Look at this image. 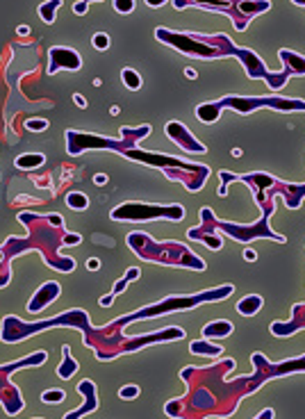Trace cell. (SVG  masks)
<instances>
[{
    "instance_id": "cell-1",
    "label": "cell",
    "mask_w": 305,
    "mask_h": 419,
    "mask_svg": "<svg viewBox=\"0 0 305 419\" xmlns=\"http://www.w3.org/2000/svg\"><path fill=\"white\" fill-rule=\"evenodd\" d=\"M121 135H124V139H121V142H114V139H107V137L77 133V130H66V151L71 155H77V153L87 151V148H112V151L121 153L124 157H128V160L151 164V167H164L167 178L182 180L189 191H198L203 187L205 178L210 176V169L203 167V164H189V162L176 160V157H171V155H164V153H144V151H139V148H135L139 139L151 135V126L121 128Z\"/></svg>"
},
{
    "instance_id": "cell-2",
    "label": "cell",
    "mask_w": 305,
    "mask_h": 419,
    "mask_svg": "<svg viewBox=\"0 0 305 419\" xmlns=\"http://www.w3.org/2000/svg\"><path fill=\"white\" fill-rule=\"evenodd\" d=\"M155 37H158V41L176 48L178 52H185L189 57H200V59H216V57H228V55L239 57L248 78H253V80L262 78L274 91L283 89L292 75L290 71H285V68L281 73H269L265 62L255 52L235 46L230 37H225V34H210V37H207V34H194V32L187 34V32H171L167 28H158L155 30Z\"/></svg>"
},
{
    "instance_id": "cell-3",
    "label": "cell",
    "mask_w": 305,
    "mask_h": 419,
    "mask_svg": "<svg viewBox=\"0 0 305 419\" xmlns=\"http://www.w3.org/2000/svg\"><path fill=\"white\" fill-rule=\"evenodd\" d=\"M124 328H119L114 321L105 328H91L89 333L84 335V344L94 348L96 360H112V358H119L121 353L128 351H137V348H144L148 344H160V342H176V339L185 337V330L178 326L171 328H162L158 333H148V335H139V337H126L121 333Z\"/></svg>"
},
{
    "instance_id": "cell-4",
    "label": "cell",
    "mask_w": 305,
    "mask_h": 419,
    "mask_svg": "<svg viewBox=\"0 0 305 419\" xmlns=\"http://www.w3.org/2000/svg\"><path fill=\"white\" fill-rule=\"evenodd\" d=\"M235 110V112H244V115H251L260 108H269V110H281V112H305V101L303 98H278V96H253V98H244V96H223L221 101L216 103H205L196 108V117L203 124H214L219 119L221 110Z\"/></svg>"
},
{
    "instance_id": "cell-5",
    "label": "cell",
    "mask_w": 305,
    "mask_h": 419,
    "mask_svg": "<svg viewBox=\"0 0 305 419\" xmlns=\"http://www.w3.org/2000/svg\"><path fill=\"white\" fill-rule=\"evenodd\" d=\"M128 247L142 260H153L173 267H189L196 269V272H203L205 269V262L178 242H153L144 233H133L128 235Z\"/></svg>"
},
{
    "instance_id": "cell-6",
    "label": "cell",
    "mask_w": 305,
    "mask_h": 419,
    "mask_svg": "<svg viewBox=\"0 0 305 419\" xmlns=\"http://www.w3.org/2000/svg\"><path fill=\"white\" fill-rule=\"evenodd\" d=\"M232 180H244L246 185H251L255 189V196L260 205H267L271 203L269 198L274 196H283L285 203L290 207H299L305 198V182L303 185H287V182H281L267 173H251V176H237V173H230V171H221V187H219V196L228 194V182Z\"/></svg>"
},
{
    "instance_id": "cell-7",
    "label": "cell",
    "mask_w": 305,
    "mask_h": 419,
    "mask_svg": "<svg viewBox=\"0 0 305 419\" xmlns=\"http://www.w3.org/2000/svg\"><path fill=\"white\" fill-rule=\"evenodd\" d=\"M55 326H66V328H80L82 335H87L91 330L89 324V314L84 310H68L64 314H57L53 319H46V321H39V324H23L19 317L14 314H7L3 319V342L7 344H16V342H23V339L32 337L34 333H41V330H48V328H55Z\"/></svg>"
},
{
    "instance_id": "cell-8",
    "label": "cell",
    "mask_w": 305,
    "mask_h": 419,
    "mask_svg": "<svg viewBox=\"0 0 305 419\" xmlns=\"http://www.w3.org/2000/svg\"><path fill=\"white\" fill-rule=\"evenodd\" d=\"M235 292L232 285H223V287H214V290H207V292H198V294H191V296H169V299L160 301L158 305H146V308L137 310L133 314H126V317L117 319L114 324L119 328H126L128 324L133 321H144V319H151V317H160V314H167V312H178V310H189V308H196L200 303H216L230 296Z\"/></svg>"
},
{
    "instance_id": "cell-9",
    "label": "cell",
    "mask_w": 305,
    "mask_h": 419,
    "mask_svg": "<svg viewBox=\"0 0 305 419\" xmlns=\"http://www.w3.org/2000/svg\"><path fill=\"white\" fill-rule=\"evenodd\" d=\"M189 5L203 7L207 12H219L225 14L232 21L235 30L244 32L248 28L251 19H255L258 14H265L271 10L269 0H173L176 10H185Z\"/></svg>"
},
{
    "instance_id": "cell-10",
    "label": "cell",
    "mask_w": 305,
    "mask_h": 419,
    "mask_svg": "<svg viewBox=\"0 0 305 419\" xmlns=\"http://www.w3.org/2000/svg\"><path fill=\"white\" fill-rule=\"evenodd\" d=\"M48 353L46 351H34L30 355L21 358V360L10 362V365H0V404L5 406L7 415H16L23 408V397L16 385H12V374L16 369H23V367H37L46 362Z\"/></svg>"
},
{
    "instance_id": "cell-11",
    "label": "cell",
    "mask_w": 305,
    "mask_h": 419,
    "mask_svg": "<svg viewBox=\"0 0 305 419\" xmlns=\"http://www.w3.org/2000/svg\"><path fill=\"white\" fill-rule=\"evenodd\" d=\"M114 221H148V219H171L182 221L185 210L182 205H151V203H124L110 212Z\"/></svg>"
},
{
    "instance_id": "cell-12",
    "label": "cell",
    "mask_w": 305,
    "mask_h": 419,
    "mask_svg": "<svg viewBox=\"0 0 305 419\" xmlns=\"http://www.w3.org/2000/svg\"><path fill=\"white\" fill-rule=\"evenodd\" d=\"M265 207V214H262V219H260L258 223H253V226H237V223H228V221H219L214 216L212 219V223H214V228L216 230H221V233H225V235H230L232 240H237V242H251V240H255V237H271V240H278V242H285V237L283 235H276L271 228H269V216H271V212H274V203H267V205H262Z\"/></svg>"
},
{
    "instance_id": "cell-13",
    "label": "cell",
    "mask_w": 305,
    "mask_h": 419,
    "mask_svg": "<svg viewBox=\"0 0 305 419\" xmlns=\"http://www.w3.org/2000/svg\"><path fill=\"white\" fill-rule=\"evenodd\" d=\"M48 59H50L48 75L57 73L59 68H64V71H80V68H82V57L71 48H59V46L50 48Z\"/></svg>"
},
{
    "instance_id": "cell-14",
    "label": "cell",
    "mask_w": 305,
    "mask_h": 419,
    "mask_svg": "<svg viewBox=\"0 0 305 419\" xmlns=\"http://www.w3.org/2000/svg\"><path fill=\"white\" fill-rule=\"evenodd\" d=\"M164 130H167V137L171 139V142L178 144L182 151H189V153H205L207 151V146L200 144L185 126L178 124V121H171V124H167V128H164Z\"/></svg>"
},
{
    "instance_id": "cell-15",
    "label": "cell",
    "mask_w": 305,
    "mask_h": 419,
    "mask_svg": "<svg viewBox=\"0 0 305 419\" xmlns=\"http://www.w3.org/2000/svg\"><path fill=\"white\" fill-rule=\"evenodd\" d=\"M200 219H203V223L198 226L196 230H189V237L191 240H200V242H205L207 247L210 249H221V237H216V228H214V223H212V219H214V214H212V210L210 207H203L200 210Z\"/></svg>"
},
{
    "instance_id": "cell-16",
    "label": "cell",
    "mask_w": 305,
    "mask_h": 419,
    "mask_svg": "<svg viewBox=\"0 0 305 419\" xmlns=\"http://www.w3.org/2000/svg\"><path fill=\"white\" fill-rule=\"evenodd\" d=\"M77 395H82V397H84V404H82L80 408L71 410V413H66L64 419H80V417L89 415V413H94L96 408H98V395H96V385H94V381L87 378V381H80V383H77Z\"/></svg>"
},
{
    "instance_id": "cell-17",
    "label": "cell",
    "mask_w": 305,
    "mask_h": 419,
    "mask_svg": "<svg viewBox=\"0 0 305 419\" xmlns=\"http://www.w3.org/2000/svg\"><path fill=\"white\" fill-rule=\"evenodd\" d=\"M59 292H62V287H59V283H55V281H48V283H43L37 292H34V296L30 299V303H28V312H41L46 305H50L53 303L57 296H59Z\"/></svg>"
},
{
    "instance_id": "cell-18",
    "label": "cell",
    "mask_w": 305,
    "mask_h": 419,
    "mask_svg": "<svg viewBox=\"0 0 305 419\" xmlns=\"http://www.w3.org/2000/svg\"><path fill=\"white\" fill-rule=\"evenodd\" d=\"M281 62L285 64V71H290L292 75H305V57L303 55H296L292 50H281L278 52Z\"/></svg>"
},
{
    "instance_id": "cell-19",
    "label": "cell",
    "mask_w": 305,
    "mask_h": 419,
    "mask_svg": "<svg viewBox=\"0 0 305 419\" xmlns=\"http://www.w3.org/2000/svg\"><path fill=\"white\" fill-rule=\"evenodd\" d=\"M232 330H235V326L230 321L221 319V321H212V324L203 326L200 335H203V339H223V337H228Z\"/></svg>"
},
{
    "instance_id": "cell-20",
    "label": "cell",
    "mask_w": 305,
    "mask_h": 419,
    "mask_svg": "<svg viewBox=\"0 0 305 419\" xmlns=\"http://www.w3.org/2000/svg\"><path fill=\"white\" fill-rule=\"evenodd\" d=\"M262 305H265L262 296L248 294V296H244V299L237 303V312L244 314V317H253V314H258L260 310H262Z\"/></svg>"
},
{
    "instance_id": "cell-21",
    "label": "cell",
    "mask_w": 305,
    "mask_h": 419,
    "mask_svg": "<svg viewBox=\"0 0 305 419\" xmlns=\"http://www.w3.org/2000/svg\"><path fill=\"white\" fill-rule=\"evenodd\" d=\"M62 353H64V358H62V362H59V367H57V376L64 378V381H68V378H71L73 374L77 372V362L73 360L71 346H68V344L62 346Z\"/></svg>"
},
{
    "instance_id": "cell-22",
    "label": "cell",
    "mask_w": 305,
    "mask_h": 419,
    "mask_svg": "<svg viewBox=\"0 0 305 419\" xmlns=\"http://www.w3.org/2000/svg\"><path fill=\"white\" fill-rule=\"evenodd\" d=\"M189 351L194 353V355H212V358H216V355H221L223 351H221V346L219 344H212L210 339H196V342H191L189 344Z\"/></svg>"
},
{
    "instance_id": "cell-23",
    "label": "cell",
    "mask_w": 305,
    "mask_h": 419,
    "mask_svg": "<svg viewBox=\"0 0 305 419\" xmlns=\"http://www.w3.org/2000/svg\"><path fill=\"white\" fill-rule=\"evenodd\" d=\"M59 7H62V0H46V3H41L39 5L41 21L48 23V25H53L55 19H57V10H59Z\"/></svg>"
},
{
    "instance_id": "cell-24",
    "label": "cell",
    "mask_w": 305,
    "mask_h": 419,
    "mask_svg": "<svg viewBox=\"0 0 305 419\" xmlns=\"http://www.w3.org/2000/svg\"><path fill=\"white\" fill-rule=\"evenodd\" d=\"M16 167L19 169H37L43 164V155L41 153H28V155H19L16 157Z\"/></svg>"
},
{
    "instance_id": "cell-25",
    "label": "cell",
    "mask_w": 305,
    "mask_h": 419,
    "mask_svg": "<svg viewBox=\"0 0 305 419\" xmlns=\"http://www.w3.org/2000/svg\"><path fill=\"white\" fill-rule=\"evenodd\" d=\"M66 205L75 210V212H82V210L89 207V198H87L82 191H68L66 194Z\"/></svg>"
},
{
    "instance_id": "cell-26",
    "label": "cell",
    "mask_w": 305,
    "mask_h": 419,
    "mask_svg": "<svg viewBox=\"0 0 305 419\" xmlns=\"http://www.w3.org/2000/svg\"><path fill=\"white\" fill-rule=\"evenodd\" d=\"M121 80H124L128 89H133V91L142 89V78H139L135 68H124V71H121Z\"/></svg>"
},
{
    "instance_id": "cell-27",
    "label": "cell",
    "mask_w": 305,
    "mask_h": 419,
    "mask_svg": "<svg viewBox=\"0 0 305 419\" xmlns=\"http://www.w3.org/2000/svg\"><path fill=\"white\" fill-rule=\"evenodd\" d=\"M139 274H142V272H139L137 267L128 269V272H126V276L121 278V281H119V283L114 285V290H112V294H114V296H119L121 292H126V290H128V285H130V281H137V278H139Z\"/></svg>"
},
{
    "instance_id": "cell-28",
    "label": "cell",
    "mask_w": 305,
    "mask_h": 419,
    "mask_svg": "<svg viewBox=\"0 0 305 419\" xmlns=\"http://www.w3.org/2000/svg\"><path fill=\"white\" fill-rule=\"evenodd\" d=\"M64 390H57V388H50V390H46L41 395V401L43 404H62L64 401Z\"/></svg>"
},
{
    "instance_id": "cell-29",
    "label": "cell",
    "mask_w": 305,
    "mask_h": 419,
    "mask_svg": "<svg viewBox=\"0 0 305 419\" xmlns=\"http://www.w3.org/2000/svg\"><path fill=\"white\" fill-rule=\"evenodd\" d=\"M46 128H48V121L46 119L34 117V119L25 121V130H32V133H41V130H46Z\"/></svg>"
},
{
    "instance_id": "cell-30",
    "label": "cell",
    "mask_w": 305,
    "mask_h": 419,
    "mask_svg": "<svg viewBox=\"0 0 305 419\" xmlns=\"http://www.w3.org/2000/svg\"><path fill=\"white\" fill-rule=\"evenodd\" d=\"M112 5H114V10H117L119 14H130V12H133L135 7H137L135 0H114Z\"/></svg>"
},
{
    "instance_id": "cell-31",
    "label": "cell",
    "mask_w": 305,
    "mask_h": 419,
    "mask_svg": "<svg viewBox=\"0 0 305 419\" xmlns=\"http://www.w3.org/2000/svg\"><path fill=\"white\" fill-rule=\"evenodd\" d=\"M91 43H94L96 50H107L110 48V37H107L105 32H98V34H94Z\"/></svg>"
},
{
    "instance_id": "cell-32",
    "label": "cell",
    "mask_w": 305,
    "mask_h": 419,
    "mask_svg": "<svg viewBox=\"0 0 305 419\" xmlns=\"http://www.w3.org/2000/svg\"><path fill=\"white\" fill-rule=\"evenodd\" d=\"M119 397L126 399V401L137 399V397H139V388H137V385H124V388L119 390Z\"/></svg>"
},
{
    "instance_id": "cell-33",
    "label": "cell",
    "mask_w": 305,
    "mask_h": 419,
    "mask_svg": "<svg viewBox=\"0 0 305 419\" xmlns=\"http://www.w3.org/2000/svg\"><path fill=\"white\" fill-rule=\"evenodd\" d=\"M82 237L80 235H64L62 237V247H75V244H80Z\"/></svg>"
},
{
    "instance_id": "cell-34",
    "label": "cell",
    "mask_w": 305,
    "mask_h": 419,
    "mask_svg": "<svg viewBox=\"0 0 305 419\" xmlns=\"http://www.w3.org/2000/svg\"><path fill=\"white\" fill-rule=\"evenodd\" d=\"M114 299H117L114 294H107V296H103V299H101V305H103V308H110V305L114 303Z\"/></svg>"
},
{
    "instance_id": "cell-35",
    "label": "cell",
    "mask_w": 305,
    "mask_h": 419,
    "mask_svg": "<svg viewBox=\"0 0 305 419\" xmlns=\"http://www.w3.org/2000/svg\"><path fill=\"white\" fill-rule=\"evenodd\" d=\"M87 269H89V272H96V269H101V260H96V258L87 260Z\"/></svg>"
},
{
    "instance_id": "cell-36",
    "label": "cell",
    "mask_w": 305,
    "mask_h": 419,
    "mask_svg": "<svg viewBox=\"0 0 305 419\" xmlns=\"http://www.w3.org/2000/svg\"><path fill=\"white\" fill-rule=\"evenodd\" d=\"M73 12L77 14V16H82V14H87V5L82 3V0H80V3H75L73 5Z\"/></svg>"
},
{
    "instance_id": "cell-37",
    "label": "cell",
    "mask_w": 305,
    "mask_h": 419,
    "mask_svg": "<svg viewBox=\"0 0 305 419\" xmlns=\"http://www.w3.org/2000/svg\"><path fill=\"white\" fill-rule=\"evenodd\" d=\"M255 419H274V410L271 408H267V410H262Z\"/></svg>"
},
{
    "instance_id": "cell-38",
    "label": "cell",
    "mask_w": 305,
    "mask_h": 419,
    "mask_svg": "<svg viewBox=\"0 0 305 419\" xmlns=\"http://www.w3.org/2000/svg\"><path fill=\"white\" fill-rule=\"evenodd\" d=\"M169 0H146V5L148 7H162V5H167Z\"/></svg>"
},
{
    "instance_id": "cell-39",
    "label": "cell",
    "mask_w": 305,
    "mask_h": 419,
    "mask_svg": "<svg viewBox=\"0 0 305 419\" xmlns=\"http://www.w3.org/2000/svg\"><path fill=\"white\" fill-rule=\"evenodd\" d=\"M73 101H75V105H77V108H87V101H84V96L75 94V96H73Z\"/></svg>"
},
{
    "instance_id": "cell-40",
    "label": "cell",
    "mask_w": 305,
    "mask_h": 419,
    "mask_svg": "<svg viewBox=\"0 0 305 419\" xmlns=\"http://www.w3.org/2000/svg\"><path fill=\"white\" fill-rule=\"evenodd\" d=\"M94 182H96V185H105V182H107V176H105V173H101V176H98V173H96V176H94Z\"/></svg>"
},
{
    "instance_id": "cell-41",
    "label": "cell",
    "mask_w": 305,
    "mask_h": 419,
    "mask_svg": "<svg viewBox=\"0 0 305 419\" xmlns=\"http://www.w3.org/2000/svg\"><path fill=\"white\" fill-rule=\"evenodd\" d=\"M244 258L253 262V260H255L258 256H255V251H253V249H246V251H244Z\"/></svg>"
},
{
    "instance_id": "cell-42",
    "label": "cell",
    "mask_w": 305,
    "mask_h": 419,
    "mask_svg": "<svg viewBox=\"0 0 305 419\" xmlns=\"http://www.w3.org/2000/svg\"><path fill=\"white\" fill-rule=\"evenodd\" d=\"M19 34H21V37H23V34L28 37V34H30V25H19Z\"/></svg>"
},
{
    "instance_id": "cell-43",
    "label": "cell",
    "mask_w": 305,
    "mask_h": 419,
    "mask_svg": "<svg viewBox=\"0 0 305 419\" xmlns=\"http://www.w3.org/2000/svg\"><path fill=\"white\" fill-rule=\"evenodd\" d=\"M185 75H187V78H191V80H194V78H196V71H194V68H185Z\"/></svg>"
},
{
    "instance_id": "cell-44",
    "label": "cell",
    "mask_w": 305,
    "mask_h": 419,
    "mask_svg": "<svg viewBox=\"0 0 305 419\" xmlns=\"http://www.w3.org/2000/svg\"><path fill=\"white\" fill-rule=\"evenodd\" d=\"M294 5H299V7H305V0H292Z\"/></svg>"
},
{
    "instance_id": "cell-45",
    "label": "cell",
    "mask_w": 305,
    "mask_h": 419,
    "mask_svg": "<svg viewBox=\"0 0 305 419\" xmlns=\"http://www.w3.org/2000/svg\"><path fill=\"white\" fill-rule=\"evenodd\" d=\"M84 5H89V3H103V0H82Z\"/></svg>"
},
{
    "instance_id": "cell-46",
    "label": "cell",
    "mask_w": 305,
    "mask_h": 419,
    "mask_svg": "<svg viewBox=\"0 0 305 419\" xmlns=\"http://www.w3.org/2000/svg\"><path fill=\"white\" fill-rule=\"evenodd\" d=\"M0 262H5V253H3V249H0Z\"/></svg>"
}]
</instances>
